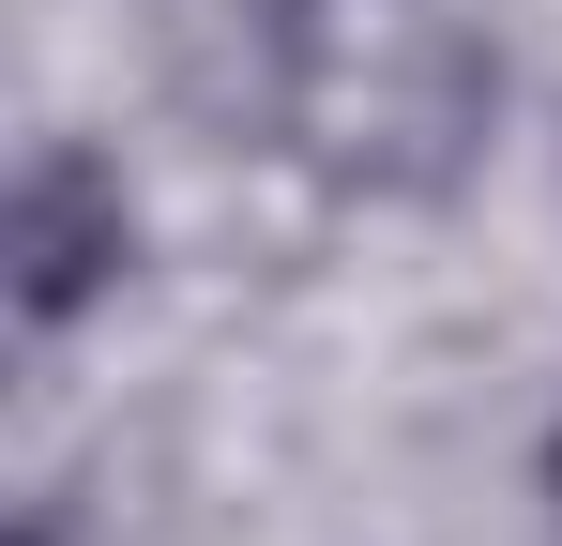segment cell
Segmentation results:
<instances>
[{"label": "cell", "mask_w": 562, "mask_h": 546, "mask_svg": "<svg viewBox=\"0 0 562 546\" xmlns=\"http://www.w3.org/2000/svg\"><path fill=\"white\" fill-rule=\"evenodd\" d=\"M122 182L92 168V152H46V168L15 182V319L46 334V319H77L106 273H122Z\"/></svg>", "instance_id": "obj_1"}, {"label": "cell", "mask_w": 562, "mask_h": 546, "mask_svg": "<svg viewBox=\"0 0 562 546\" xmlns=\"http://www.w3.org/2000/svg\"><path fill=\"white\" fill-rule=\"evenodd\" d=\"M15 546H46V532H15Z\"/></svg>", "instance_id": "obj_2"}]
</instances>
